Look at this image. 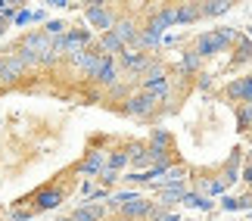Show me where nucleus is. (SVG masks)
I'll return each instance as SVG.
<instances>
[{
	"mask_svg": "<svg viewBox=\"0 0 252 221\" xmlns=\"http://www.w3.org/2000/svg\"><path fill=\"white\" fill-rule=\"evenodd\" d=\"M181 196H184L181 187H168V190H162V193H159V206H168V203H174V199H181Z\"/></svg>",
	"mask_w": 252,
	"mask_h": 221,
	"instance_id": "f257e3e1",
	"label": "nucleus"
},
{
	"mask_svg": "<svg viewBox=\"0 0 252 221\" xmlns=\"http://www.w3.org/2000/svg\"><path fill=\"white\" fill-rule=\"evenodd\" d=\"M196 13H199V9H190V6H184V9H178V19H181V22H187V19H193Z\"/></svg>",
	"mask_w": 252,
	"mask_h": 221,
	"instance_id": "f03ea898",
	"label": "nucleus"
},
{
	"mask_svg": "<svg viewBox=\"0 0 252 221\" xmlns=\"http://www.w3.org/2000/svg\"><path fill=\"white\" fill-rule=\"evenodd\" d=\"M243 122H246V125L252 122V106H246V109H243Z\"/></svg>",
	"mask_w": 252,
	"mask_h": 221,
	"instance_id": "7ed1b4c3",
	"label": "nucleus"
},
{
	"mask_svg": "<svg viewBox=\"0 0 252 221\" xmlns=\"http://www.w3.org/2000/svg\"><path fill=\"white\" fill-rule=\"evenodd\" d=\"M246 178H249V181H252V165H249V171H246Z\"/></svg>",
	"mask_w": 252,
	"mask_h": 221,
	"instance_id": "20e7f679",
	"label": "nucleus"
}]
</instances>
